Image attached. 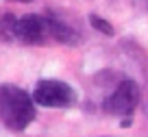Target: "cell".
<instances>
[{"mask_svg": "<svg viewBox=\"0 0 148 137\" xmlns=\"http://www.w3.org/2000/svg\"><path fill=\"white\" fill-rule=\"evenodd\" d=\"M15 41L26 46H39L52 41L50 33V15H37L28 13L18 18L15 22Z\"/></svg>", "mask_w": 148, "mask_h": 137, "instance_id": "cell-4", "label": "cell"}, {"mask_svg": "<svg viewBox=\"0 0 148 137\" xmlns=\"http://www.w3.org/2000/svg\"><path fill=\"white\" fill-rule=\"evenodd\" d=\"M33 100L39 107H50V109H68L76 102V91L72 85L57 78H44L37 83L33 91Z\"/></svg>", "mask_w": 148, "mask_h": 137, "instance_id": "cell-2", "label": "cell"}, {"mask_svg": "<svg viewBox=\"0 0 148 137\" xmlns=\"http://www.w3.org/2000/svg\"><path fill=\"white\" fill-rule=\"evenodd\" d=\"M13 2H33V0H13Z\"/></svg>", "mask_w": 148, "mask_h": 137, "instance_id": "cell-8", "label": "cell"}, {"mask_svg": "<svg viewBox=\"0 0 148 137\" xmlns=\"http://www.w3.org/2000/svg\"><path fill=\"white\" fill-rule=\"evenodd\" d=\"M15 18L13 13H5L0 18V39L2 41H15Z\"/></svg>", "mask_w": 148, "mask_h": 137, "instance_id": "cell-6", "label": "cell"}, {"mask_svg": "<svg viewBox=\"0 0 148 137\" xmlns=\"http://www.w3.org/2000/svg\"><path fill=\"white\" fill-rule=\"evenodd\" d=\"M139 105V87L135 81H120L118 87L102 100V111L118 118H131Z\"/></svg>", "mask_w": 148, "mask_h": 137, "instance_id": "cell-3", "label": "cell"}, {"mask_svg": "<svg viewBox=\"0 0 148 137\" xmlns=\"http://www.w3.org/2000/svg\"><path fill=\"white\" fill-rule=\"evenodd\" d=\"M89 24H92V28H96L98 33H102V35H107V37H113V26H111L107 20H102L100 15H96V13H92L89 15Z\"/></svg>", "mask_w": 148, "mask_h": 137, "instance_id": "cell-7", "label": "cell"}, {"mask_svg": "<svg viewBox=\"0 0 148 137\" xmlns=\"http://www.w3.org/2000/svg\"><path fill=\"white\" fill-rule=\"evenodd\" d=\"M50 33H52V41L63 44V46H76L81 39L79 33L74 31L70 24L61 22L59 18H52V15H50Z\"/></svg>", "mask_w": 148, "mask_h": 137, "instance_id": "cell-5", "label": "cell"}, {"mask_svg": "<svg viewBox=\"0 0 148 137\" xmlns=\"http://www.w3.org/2000/svg\"><path fill=\"white\" fill-rule=\"evenodd\" d=\"M31 94L15 85H0V122L9 131L20 133L35 120L37 109Z\"/></svg>", "mask_w": 148, "mask_h": 137, "instance_id": "cell-1", "label": "cell"}]
</instances>
